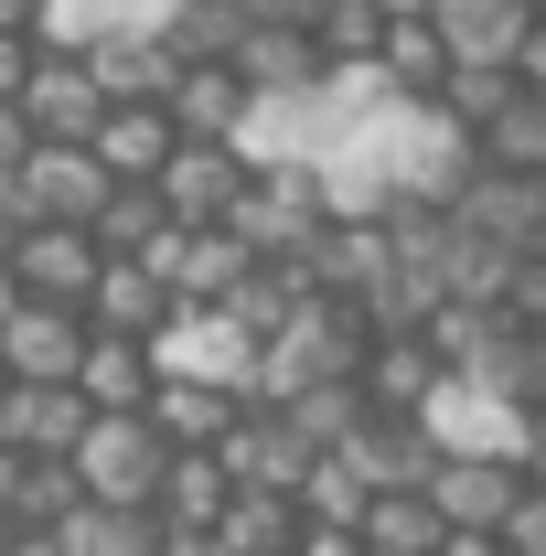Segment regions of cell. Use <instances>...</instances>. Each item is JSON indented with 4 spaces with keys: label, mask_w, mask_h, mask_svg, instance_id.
Wrapping results in <instances>:
<instances>
[{
    "label": "cell",
    "mask_w": 546,
    "mask_h": 556,
    "mask_svg": "<svg viewBox=\"0 0 546 556\" xmlns=\"http://www.w3.org/2000/svg\"><path fill=\"white\" fill-rule=\"evenodd\" d=\"M172 150H183L172 97H119V108H108V129H97V161H108L119 182H161V172H172Z\"/></svg>",
    "instance_id": "cell-15"
},
{
    "label": "cell",
    "mask_w": 546,
    "mask_h": 556,
    "mask_svg": "<svg viewBox=\"0 0 546 556\" xmlns=\"http://www.w3.org/2000/svg\"><path fill=\"white\" fill-rule=\"evenodd\" d=\"M386 33H397V11H386V0H322V43H333L343 75H375Z\"/></svg>",
    "instance_id": "cell-28"
},
{
    "label": "cell",
    "mask_w": 546,
    "mask_h": 556,
    "mask_svg": "<svg viewBox=\"0 0 546 556\" xmlns=\"http://www.w3.org/2000/svg\"><path fill=\"white\" fill-rule=\"evenodd\" d=\"M65 546L75 556H172V514H161V503H108V492H86L65 514Z\"/></svg>",
    "instance_id": "cell-16"
},
{
    "label": "cell",
    "mask_w": 546,
    "mask_h": 556,
    "mask_svg": "<svg viewBox=\"0 0 546 556\" xmlns=\"http://www.w3.org/2000/svg\"><path fill=\"white\" fill-rule=\"evenodd\" d=\"M11 386H22V364H11V353H0V407H11Z\"/></svg>",
    "instance_id": "cell-43"
},
{
    "label": "cell",
    "mask_w": 546,
    "mask_h": 556,
    "mask_svg": "<svg viewBox=\"0 0 546 556\" xmlns=\"http://www.w3.org/2000/svg\"><path fill=\"white\" fill-rule=\"evenodd\" d=\"M33 150H44V129H33V108H22V97H0V182H11V172H22Z\"/></svg>",
    "instance_id": "cell-32"
},
{
    "label": "cell",
    "mask_w": 546,
    "mask_h": 556,
    "mask_svg": "<svg viewBox=\"0 0 546 556\" xmlns=\"http://www.w3.org/2000/svg\"><path fill=\"white\" fill-rule=\"evenodd\" d=\"M258 407V396H236V386H214V375H161V396H150V417L183 439V450H225V428Z\"/></svg>",
    "instance_id": "cell-22"
},
{
    "label": "cell",
    "mask_w": 546,
    "mask_h": 556,
    "mask_svg": "<svg viewBox=\"0 0 546 556\" xmlns=\"http://www.w3.org/2000/svg\"><path fill=\"white\" fill-rule=\"evenodd\" d=\"M97 321H108V332H139V343H161V332L183 321V289L150 268V257H108V278H97Z\"/></svg>",
    "instance_id": "cell-17"
},
{
    "label": "cell",
    "mask_w": 546,
    "mask_h": 556,
    "mask_svg": "<svg viewBox=\"0 0 546 556\" xmlns=\"http://www.w3.org/2000/svg\"><path fill=\"white\" fill-rule=\"evenodd\" d=\"M258 75L236 65V54H214V65H183V86H172V118H183V139H247L258 129Z\"/></svg>",
    "instance_id": "cell-13"
},
{
    "label": "cell",
    "mask_w": 546,
    "mask_h": 556,
    "mask_svg": "<svg viewBox=\"0 0 546 556\" xmlns=\"http://www.w3.org/2000/svg\"><path fill=\"white\" fill-rule=\"evenodd\" d=\"M44 11L54 0H0V22H22V33H44Z\"/></svg>",
    "instance_id": "cell-40"
},
{
    "label": "cell",
    "mask_w": 546,
    "mask_h": 556,
    "mask_svg": "<svg viewBox=\"0 0 546 556\" xmlns=\"http://www.w3.org/2000/svg\"><path fill=\"white\" fill-rule=\"evenodd\" d=\"M343 460H353L375 492H429V482H439V460H450V428H439V417L375 407L364 428H353V450H343Z\"/></svg>",
    "instance_id": "cell-5"
},
{
    "label": "cell",
    "mask_w": 546,
    "mask_h": 556,
    "mask_svg": "<svg viewBox=\"0 0 546 556\" xmlns=\"http://www.w3.org/2000/svg\"><path fill=\"white\" fill-rule=\"evenodd\" d=\"M11 193L33 204V225H97L108 193H119V172L97 161V139H44V150L11 172Z\"/></svg>",
    "instance_id": "cell-3"
},
{
    "label": "cell",
    "mask_w": 546,
    "mask_h": 556,
    "mask_svg": "<svg viewBox=\"0 0 546 556\" xmlns=\"http://www.w3.org/2000/svg\"><path fill=\"white\" fill-rule=\"evenodd\" d=\"M161 375H172L161 343H139V332H108V321H97V343H86V375H75V386H86L97 407H150Z\"/></svg>",
    "instance_id": "cell-18"
},
{
    "label": "cell",
    "mask_w": 546,
    "mask_h": 556,
    "mask_svg": "<svg viewBox=\"0 0 546 556\" xmlns=\"http://www.w3.org/2000/svg\"><path fill=\"white\" fill-rule=\"evenodd\" d=\"M22 108H33V129H44V139H97L119 97H108L97 54H65V43H44V75H33V97H22Z\"/></svg>",
    "instance_id": "cell-10"
},
{
    "label": "cell",
    "mask_w": 546,
    "mask_h": 556,
    "mask_svg": "<svg viewBox=\"0 0 546 556\" xmlns=\"http://www.w3.org/2000/svg\"><path fill=\"white\" fill-rule=\"evenodd\" d=\"M236 65L258 75V97H311V86H333V43H322V22H247V43H236Z\"/></svg>",
    "instance_id": "cell-11"
},
{
    "label": "cell",
    "mask_w": 546,
    "mask_h": 556,
    "mask_svg": "<svg viewBox=\"0 0 546 556\" xmlns=\"http://www.w3.org/2000/svg\"><path fill=\"white\" fill-rule=\"evenodd\" d=\"M278 407H300V428H311L322 450H353V428L375 417V386H364V375H333V386H300V396H278Z\"/></svg>",
    "instance_id": "cell-27"
},
{
    "label": "cell",
    "mask_w": 546,
    "mask_h": 556,
    "mask_svg": "<svg viewBox=\"0 0 546 556\" xmlns=\"http://www.w3.org/2000/svg\"><path fill=\"white\" fill-rule=\"evenodd\" d=\"M461 225H482L514 257H546V172H493L482 161V182L461 193Z\"/></svg>",
    "instance_id": "cell-14"
},
{
    "label": "cell",
    "mask_w": 546,
    "mask_h": 556,
    "mask_svg": "<svg viewBox=\"0 0 546 556\" xmlns=\"http://www.w3.org/2000/svg\"><path fill=\"white\" fill-rule=\"evenodd\" d=\"M172 556H236V546H225V535H183V525H172Z\"/></svg>",
    "instance_id": "cell-39"
},
{
    "label": "cell",
    "mask_w": 546,
    "mask_h": 556,
    "mask_svg": "<svg viewBox=\"0 0 546 556\" xmlns=\"http://www.w3.org/2000/svg\"><path fill=\"white\" fill-rule=\"evenodd\" d=\"M300 556H375V546H364V525H311V546H300Z\"/></svg>",
    "instance_id": "cell-33"
},
{
    "label": "cell",
    "mask_w": 546,
    "mask_h": 556,
    "mask_svg": "<svg viewBox=\"0 0 546 556\" xmlns=\"http://www.w3.org/2000/svg\"><path fill=\"white\" fill-rule=\"evenodd\" d=\"M172 225H183V214L161 204V182H119V193H108V214H97V236H108V257H150V247H161Z\"/></svg>",
    "instance_id": "cell-26"
},
{
    "label": "cell",
    "mask_w": 546,
    "mask_h": 556,
    "mask_svg": "<svg viewBox=\"0 0 546 556\" xmlns=\"http://www.w3.org/2000/svg\"><path fill=\"white\" fill-rule=\"evenodd\" d=\"M11 556H75V546H65V525H22V535H11Z\"/></svg>",
    "instance_id": "cell-36"
},
{
    "label": "cell",
    "mask_w": 546,
    "mask_h": 556,
    "mask_svg": "<svg viewBox=\"0 0 546 556\" xmlns=\"http://www.w3.org/2000/svg\"><path fill=\"white\" fill-rule=\"evenodd\" d=\"M11 535H22V514H11V503H0V556H11Z\"/></svg>",
    "instance_id": "cell-44"
},
{
    "label": "cell",
    "mask_w": 546,
    "mask_h": 556,
    "mask_svg": "<svg viewBox=\"0 0 546 556\" xmlns=\"http://www.w3.org/2000/svg\"><path fill=\"white\" fill-rule=\"evenodd\" d=\"M482 161L493 172H546V86H514L482 129Z\"/></svg>",
    "instance_id": "cell-25"
},
{
    "label": "cell",
    "mask_w": 546,
    "mask_h": 556,
    "mask_svg": "<svg viewBox=\"0 0 546 556\" xmlns=\"http://www.w3.org/2000/svg\"><path fill=\"white\" fill-rule=\"evenodd\" d=\"M364 546H375V556H439V546H450L439 492H375V503H364Z\"/></svg>",
    "instance_id": "cell-24"
},
{
    "label": "cell",
    "mask_w": 546,
    "mask_h": 556,
    "mask_svg": "<svg viewBox=\"0 0 546 556\" xmlns=\"http://www.w3.org/2000/svg\"><path fill=\"white\" fill-rule=\"evenodd\" d=\"M258 22H322V0H247Z\"/></svg>",
    "instance_id": "cell-38"
},
{
    "label": "cell",
    "mask_w": 546,
    "mask_h": 556,
    "mask_svg": "<svg viewBox=\"0 0 546 556\" xmlns=\"http://www.w3.org/2000/svg\"><path fill=\"white\" fill-rule=\"evenodd\" d=\"M247 172H258V150H247V139H183V150H172V172H161V204L183 214V225H236Z\"/></svg>",
    "instance_id": "cell-4"
},
{
    "label": "cell",
    "mask_w": 546,
    "mask_h": 556,
    "mask_svg": "<svg viewBox=\"0 0 546 556\" xmlns=\"http://www.w3.org/2000/svg\"><path fill=\"white\" fill-rule=\"evenodd\" d=\"M86 343H97V311H75V300H22L11 332H0V353L22 375H44V386H75L86 375Z\"/></svg>",
    "instance_id": "cell-9"
},
{
    "label": "cell",
    "mask_w": 546,
    "mask_h": 556,
    "mask_svg": "<svg viewBox=\"0 0 546 556\" xmlns=\"http://www.w3.org/2000/svg\"><path fill=\"white\" fill-rule=\"evenodd\" d=\"M22 236H33V204H22V193L0 182V257H22Z\"/></svg>",
    "instance_id": "cell-34"
},
{
    "label": "cell",
    "mask_w": 546,
    "mask_h": 556,
    "mask_svg": "<svg viewBox=\"0 0 546 556\" xmlns=\"http://www.w3.org/2000/svg\"><path fill=\"white\" fill-rule=\"evenodd\" d=\"M536 482V471H525V450H514V439H472V450H450V460H439V514H450V525H493V535H504V514H514V492Z\"/></svg>",
    "instance_id": "cell-6"
},
{
    "label": "cell",
    "mask_w": 546,
    "mask_h": 556,
    "mask_svg": "<svg viewBox=\"0 0 546 556\" xmlns=\"http://www.w3.org/2000/svg\"><path fill=\"white\" fill-rule=\"evenodd\" d=\"M300 503H311L322 525H364V503H375V482H364V471H353L343 450H322V471L300 482Z\"/></svg>",
    "instance_id": "cell-31"
},
{
    "label": "cell",
    "mask_w": 546,
    "mask_h": 556,
    "mask_svg": "<svg viewBox=\"0 0 546 556\" xmlns=\"http://www.w3.org/2000/svg\"><path fill=\"white\" fill-rule=\"evenodd\" d=\"M11 268H22V300H75V311H97V278H108V236H97V225H33Z\"/></svg>",
    "instance_id": "cell-7"
},
{
    "label": "cell",
    "mask_w": 546,
    "mask_h": 556,
    "mask_svg": "<svg viewBox=\"0 0 546 556\" xmlns=\"http://www.w3.org/2000/svg\"><path fill=\"white\" fill-rule=\"evenodd\" d=\"M450 75H461V54H450V33H439L429 11H408V22L386 33V54H375V86H386V97H418V108H429Z\"/></svg>",
    "instance_id": "cell-21"
},
{
    "label": "cell",
    "mask_w": 546,
    "mask_h": 556,
    "mask_svg": "<svg viewBox=\"0 0 546 556\" xmlns=\"http://www.w3.org/2000/svg\"><path fill=\"white\" fill-rule=\"evenodd\" d=\"M75 460H86V492H108V503H161L183 439H172L150 407H97V428L75 439Z\"/></svg>",
    "instance_id": "cell-2"
},
{
    "label": "cell",
    "mask_w": 546,
    "mask_h": 556,
    "mask_svg": "<svg viewBox=\"0 0 546 556\" xmlns=\"http://www.w3.org/2000/svg\"><path fill=\"white\" fill-rule=\"evenodd\" d=\"M311 525H322V514H311L300 492L247 482V492H236V514H225V546H236V556H300V546H311Z\"/></svg>",
    "instance_id": "cell-20"
},
{
    "label": "cell",
    "mask_w": 546,
    "mask_h": 556,
    "mask_svg": "<svg viewBox=\"0 0 546 556\" xmlns=\"http://www.w3.org/2000/svg\"><path fill=\"white\" fill-rule=\"evenodd\" d=\"M429 22H439V33H450V54H461V65H525V43H536V0H429Z\"/></svg>",
    "instance_id": "cell-12"
},
{
    "label": "cell",
    "mask_w": 546,
    "mask_h": 556,
    "mask_svg": "<svg viewBox=\"0 0 546 556\" xmlns=\"http://www.w3.org/2000/svg\"><path fill=\"white\" fill-rule=\"evenodd\" d=\"M0 428H11L22 450H75V439L97 428V396H86V386H44V375H22L11 407H0Z\"/></svg>",
    "instance_id": "cell-19"
},
{
    "label": "cell",
    "mask_w": 546,
    "mask_h": 556,
    "mask_svg": "<svg viewBox=\"0 0 546 556\" xmlns=\"http://www.w3.org/2000/svg\"><path fill=\"white\" fill-rule=\"evenodd\" d=\"M514 75H525V86H546V22H536V43H525V65H514Z\"/></svg>",
    "instance_id": "cell-42"
},
{
    "label": "cell",
    "mask_w": 546,
    "mask_h": 556,
    "mask_svg": "<svg viewBox=\"0 0 546 556\" xmlns=\"http://www.w3.org/2000/svg\"><path fill=\"white\" fill-rule=\"evenodd\" d=\"M247 22H258L247 0H172V43H183L194 65H214V54H236V43H247Z\"/></svg>",
    "instance_id": "cell-30"
},
{
    "label": "cell",
    "mask_w": 546,
    "mask_h": 556,
    "mask_svg": "<svg viewBox=\"0 0 546 556\" xmlns=\"http://www.w3.org/2000/svg\"><path fill=\"white\" fill-rule=\"evenodd\" d=\"M386 11H397V22H408V11H429V0H386Z\"/></svg>",
    "instance_id": "cell-45"
},
{
    "label": "cell",
    "mask_w": 546,
    "mask_h": 556,
    "mask_svg": "<svg viewBox=\"0 0 546 556\" xmlns=\"http://www.w3.org/2000/svg\"><path fill=\"white\" fill-rule=\"evenodd\" d=\"M11 311H22V268L0 257V332H11Z\"/></svg>",
    "instance_id": "cell-41"
},
{
    "label": "cell",
    "mask_w": 546,
    "mask_h": 556,
    "mask_svg": "<svg viewBox=\"0 0 546 556\" xmlns=\"http://www.w3.org/2000/svg\"><path fill=\"white\" fill-rule=\"evenodd\" d=\"M536 11H546V0H536Z\"/></svg>",
    "instance_id": "cell-46"
},
{
    "label": "cell",
    "mask_w": 546,
    "mask_h": 556,
    "mask_svg": "<svg viewBox=\"0 0 546 556\" xmlns=\"http://www.w3.org/2000/svg\"><path fill=\"white\" fill-rule=\"evenodd\" d=\"M439 556H514V546H504L493 525H450V546H439Z\"/></svg>",
    "instance_id": "cell-35"
},
{
    "label": "cell",
    "mask_w": 546,
    "mask_h": 556,
    "mask_svg": "<svg viewBox=\"0 0 546 556\" xmlns=\"http://www.w3.org/2000/svg\"><path fill=\"white\" fill-rule=\"evenodd\" d=\"M375 311L364 300H311L289 332L269 343V364H258V396H300V386H333V375H364L375 364Z\"/></svg>",
    "instance_id": "cell-1"
},
{
    "label": "cell",
    "mask_w": 546,
    "mask_h": 556,
    "mask_svg": "<svg viewBox=\"0 0 546 556\" xmlns=\"http://www.w3.org/2000/svg\"><path fill=\"white\" fill-rule=\"evenodd\" d=\"M236 460H225V450H183V460H172V482H161V514H172V525H183V535H225V514H236Z\"/></svg>",
    "instance_id": "cell-23"
},
{
    "label": "cell",
    "mask_w": 546,
    "mask_h": 556,
    "mask_svg": "<svg viewBox=\"0 0 546 556\" xmlns=\"http://www.w3.org/2000/svg\"><path fill=\"white\" fill-rule=\"evenodd\" d=\"M75 503H86V460H75V450H33V471H22V492H11V514H22V525H65Z\"/></svg>",
    "instance_id": "cell-29"
},
{
    "label": "cell",
    "mask_w": 546,
    "mask_h": 556,
    "mask_svg": "<svg viewBox=\"0 0 546 556\" xmlns=\"http://www.w3.org/2000/svg\"><path fill=\"white\" fill-rule=\"evenodd\" d=\"M364 386H375V407L397 417H429L450 386H461V364H450V343L418 321V332H375V364H364Z\"/></svg>",
    "instance_id": "cell-8"
},
{
    "label": "cell",
    "mask_w": 546,
    "mask_h": 556,
    "mask_svg": "<svg viewBox=\"0 0 546 556\" xmlns=\"http://www.w3.org/2000/svg\"><path fill=\"white\" fill-rule=\"evenodd\" d=\"M22 471H33V450H22V439H11V428H0V503H11V492H22Z\"/></svg>",
    "instance_id": "cell-37"
}]
</instances>
